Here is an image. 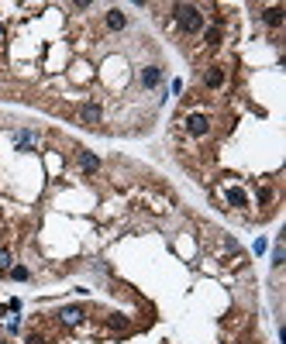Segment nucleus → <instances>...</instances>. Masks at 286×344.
<instances>
[{"mask_svg":"<svg viewBox=\"0 0 286 344\" xmlns=\"http://www.w3.org/2000/svg\"><path fill=\"white\" fill-rule=\"evenodd\" d=\"M272 265H276V268L283 265V248H276V251H272Z\"/></svg>","mask_w":286,"mask_h":344,"instance_id":"16","label":"nucleus"},{"mask_svg":"<svg viewBox=\"0 0 286 344\" xmlns=\"http://www.w3.org/2000/svg\"><path fill=\"white\" fill-rule=\"evenodd\" d=\"M7 268H11V251L0 248V272H7Z\"/></svg>","mask_w":286,"mask_h":344,"instance_id":"12","label":"nucleus"},{"mask_svg":"<svg viewBox=\"0 0 286 344\" xmlns=\"http://www.w3.org/2000/svg\"><path fill=\"white\" fill-rule=\"evenodd\" d=\"M111 327H117V330H128V320H121V317H111Z\"/></svg>","mask_w":286,"mask_h":344,"instance_id":"15","label":"nucleus"},{"mask_svg":"<svg viewBox=\"0 0 286 344\" xmlns=\"http://www.w3.org/2000/svg\"><path fill=\"white\" fill-rule=\"evenodd\" d=\"M28 344H45V341H41V334H28Z\"/></svg>","mask_w":286,"mask_h":344,"instance_id":"17","label":"nucleus"},{"mask_svg":"<svg viewBox=\"0 0 286 344\" xmlns=\"http://www.w3.org/2000/svg\"><path fill=\"white\" fill-rule=\"evenodd\" d=\"M11 275H14L18 282H24V279H28V268H24V265H18V268H11Z\"/></svg>","mask_w":286,"mask_h":344,"instance_id":"13","label":"nucleus"},{"mask_svg":"<svg viewBox=\"0 0 286 344\" xmlns=\"http://www.w3.org/2000/svg\"><path fill=\"white\" fill-rule=\"evenodd\" d=\"M172 18L183 35H200L204 31V11L197 4H172Z\"/></svg>","mask_w":286,"mask_h":344,"instance_id":"1","label":"nucleus"},{"mask_svg":"<svg viewBox=\"0 0 286 344\" xmlns=\"http://www.w3.org/2000/svg\"><path fill=\"white\" fill-rule=\"evenodd\" d=\"M186 131H190L193 138H204V134L210 131V121H207V114H190V117H186Z\"/></svg>","mask_w":286,"mask_h":344,"instance_id":"2","label":"nucleus"},{"mask_svg":"<svg viewBox=\"0 0 286 344\" xmlns=\"http://www.w3.org/2000/svg\"><path fill=\"white\" fill-rule=\"evenodd\" d=\"M59 317H62V324H79L83 320V306H66V310H59Z\"/></svg>","mask_w":286,"mask_h":344,"instance_id":"8","label":"nucleus"},{"mask_svg":"<svg viewBox=\"0 0 286 344\" xmlns=\"http://www.w3.org/2000/svg\"><path fill=\"white\" fill-rule=\"evenodd\" d=\"M159 83H162V69H159V66H145V69H141V86L152 90V86H159Z\"/></svg>","mask_w":286,"mask_h":344,"instance_id":"5","label":"nucleus"},{"mask_svg":"<svg viewBox=\"0 0 286 344\" xmlns=\"http://www.w3.org/2000/svg\"><path fill=\"white\" fill-rule=\"evenodd\" d=\"M228 203H231V207H238V210H242V207L248 203V196H245L242 190H228Z\"/></svg>","mask_w":286,"mask_h":344,"instance_id":"11","label":"nucleus"},{"mask_svg":"<svg viewBox=\"0 0 286 344\" xmlns=\"http://www.w3.org/2000/svg\"><path fill=\"white\" fill-rule=\"evenodd\" d=\"M124 24H128V14H124L121 7H111V11H107V28H111V31H121Z\"/></svg>","mask_w":286,"mask_h":344,"instance_id":"6","label":"nucleus"},{"mask_svg":"<svg viewBox=\"0 0 286 344\" xmlns=\"http://www.w3.org/2000/svg\"><path fill=\"white\" fill-rule=\"evenodd\" d=\"M100 117H104V110H100L97 103H83V107H79V121H83V124H90V128L100 124Z\"/></svg>","mask_w":286,"mask_h":344,"instance_id":"4","label":"nucleus"},{"mask_svg":"<svg viewBox=\"0 0 286 344\" xmlns=\"http://www.w3.org/2000/svg\"><path fill=\"white\" fill-rule=\"evenodd\" d=\"M221 35H224V28H221V24H210V28H204V41H207L210 48H214V45H221Z\"/></svg>","mask_w":286,"mask_h":344,"instance_id":"10","label":"nucleus"},{"mask_svg":"<svg viewBox=\"0 0 286 344\" xmlns=\"http://www.w3.org/2000/svg\"><path fill=\"white\" fill-rule=\"evenodd\" d=\"M79 169L83 172H97L100 169V158H97L93 152H79Z\"/></svg>","mask_w":286,"mask_h":344,"instance_id":"9","label":"nucleus"},{"mask_svg":"<svg viewBox=\"0 0 286 344\" xmlns=\"http://www.w3.org/2000/svg\"><path fill=\"white\" fill-rule=\"evenodd\" d=\"M204 86H207V90H221V86H224V69H221V66H207Z\"/></svg>","mask_w":286,"mask_h":344,"instance_id":"3","label":"nucleus"},{"mask_svg":"<svg viewBox=\"0 0 286 344\" xmlns=\"http://www.w3.org/2000/svg\"><path fill=\"white\" fill-rule=\"evenodd\" d=\"M262 21H266L269 28H279L283 24V7H266L262 11Z\"/></svg>","mask_w":286,"mask_h":344,"instance_id":"7","label":"nucleus"},{"mask_svg":"<svg viewBox=\"0 0 286 344\" xmlns=\"http://www.w3.org/2000/svg\"><path fill=\"white\" fill-rule=\"evenodd\" d=\"M269 200H272V190L262 186V190H259V203H269Z\"/></svg>","mask_w":286,"mask_h":344,"instance_id":"14","label":"nucleus"}]
</instances>
